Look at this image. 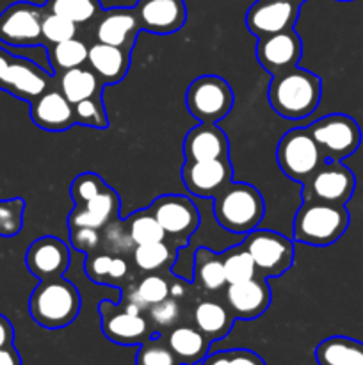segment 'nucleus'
Listing matches in <instances>:
<instances>
[{
    "mask_svg": "<svg viewBox=\"0 0 363 365\" xmlns=\"http://www.w3.org/2000/svg\"><path fill=\"white\" fill-rule=\"evenodd\" d=\"M320 96L322 81L319 75L299 66L274 75L269 84L270 107L287 120H302L315 113Z\"/></svg>",
    "mask_w": 363,
    "mask_h": 365,
    "instance_id": "nucleus-1",
    "label": "nucleus"
},
{
    "mask_svg": "<svg viewBox=\"0 0 363 365\" xmlns=\"http://www.w3.org/2000/svg\"><path fill=\"white\" fill-rule=\"evenodd\" d=\"M80 292L63 277L41 280L28 298V314L32 321L46 330L70 327L80 314Z\"/></svg>",
    "mask_w": 363,
    "mask_h": 365,
    "instance_id": "nucleus-2",
    "label": "nucleus"
},
{
    "mask_svg": "<svg viewBox=\"0 0 363 365\" xmlns=\"http://www.w3.org/2000/svg\"><path fill=\"white\" fill-rule=\"evenodd\" d=\"M265 203L256 187L246 182H230L214 196V216L221 228L246 235L258 228Z\"/></svg>",
    "mask_w": 363,
    "mask_h": 365,
    "instance_id": "nucleus-3",
    "label": "nucleus"
},
{
    "mask_svg": "<svg viewBox=\"0 0 363 365\" xmlns=\"http://www.w3.org/2000/svg\"><path fill=\"white\" fill-rule=\"evenodd\" d=\"M349 210L345 205H331L320 202H302L294 216L292 237L295 242L308 246H331L347 232Z\"/></svg>",
    "mask_w": 363,
    "mask_h": 365,
    "instance_id": "nucleus-4",
    "label": "nucleus"
},
{
    "mask_svg": "<svg viewBox=\"0 0 363 365\" xmlns=\"http://www.w3.org/2000/svg\"><path fill=\"white\" fill-rule=\"evenodd\" d=\"M276 163L285 177L302 185L326 163V157L310 134L308 127H301L281 135L276 146Z\"/></svg>",
    "mask_w": 363,
    "mask_h": 365,
    "instance_id": "nucleus-5",
    "label": "nucleus"
},
{
    "mask_svg": "<svg viewBox=\"0 0 363 365\" xmlns=\"http://www.w3.org/2000/svg\"><path fill=\"white\" fill-rule=\"evenodd\" d=\"M233 89L219 75L194 78L185 93V106L199 123H217L233 109Z\"/></svg>",
    "mask_w": 363,
    "mask_h": 365,
    "instance_id": "nucleus-6",
    "label": "nucleus"
},
{
    "mask_svg": "<svg viewBox=\"0 0 363 365\" xmlns=\"http://www.w3.org/2000/svg\"><path fill=\"white\" fill-rule=\"evenodd\" d=\"M242 245L255 262L256 274L262 278L281 277L294 262V245L280 232L255 228L246 234Z\"/></svg>",
    "mask_w": 363,
    "mask_h": 365,
    "instance_id": "nucleus-7",
    "label": "nucleus"
},
{
    "mask_svg": "<svg viewBox=\"0 0 363 365\" xmlns=\"http://www.w3.org/2000/svg\"><path fill=\"white\" fill-rule=\"evenodd\" d=\"M326 160H344L362 145V130L354 118L335 113L319 118L308 127Z\"/></svg>",
    "mask_w": 363,
    "mask_h": 365,
    "instance_id": "nucleus-8",
    "label": "nucleus"
},
{
    "mask_svg": "<svg viewBox=\"0 0 363 365\" xmlns=\"http://www.w3.org/2000/svg\"><path fill=\"white\" fill-rule=\"evenodd\" d=\"M356 189V177L342 160H326L302 184V202L345 205Z\"/></svg>",
    "mask_w": 363,
    "mask_h": 365,
    "instance_id": "nucleus-9",
    "label": "nucleus"
},
{
    "mask_svg": "<svg viewBox=\"0 0 363 365\" xmlns=\"http://www.w3.org/2000/svg\"><path fill=\"white\" fill-rule=\"evenodd\" d=\"M148 209L162 227L166 239H169L178 248L187 246L191 235L199 227V210L187 196H159L153 200Z\"/></svg>",
    "mask_w": 363,
    "mask_h": 365,
    "instance_id": "nucleus-10",
    "label": "nucleus"
},
{
    "mask_svg": "<svg viewBox=\"0 0 363 365\" xmlns=\"http://www.w3.org/2000/svg\"><path fill=\"white\" fill-rule=\"evenodd\" d=\"M45 7L32 2H14L0 13V41L11 46L43 45L41 24Z\"/></svg>",
    "mask_w": 363,
    "mask_h": 365,
    "instance_id": "nucleus-11",
    "label": "nucleus"
},
{
    "mask_svg": "<svg viewBox=\"0 0 363 365\" xmlns=\"http://www.w3.org/2000/svg\"><path fill=\"white\" fill-rule=\"evenodd\" d=\"M102 331L110 342L120 346H139L153 335L148 317L142 312L103 299L98 305Z\"/></svg>",
    "mask_w": 363,
    "mask_h": 365,
    "instance_id": "nucleus-12",
    "label": "nucleus"
},
{
    "mask_svg": "<svg viewBox=\"0 0 363 365\" xmlns=\"http://www.w3.org/2000/svg\"><path fill=\"white\" fill-rule=\"evenodd\" d=\"M52 86H56V75L18 56H13L0 81V89L28 103L34 102Z\"/></svg>",
    "mask_w": 363,
    "mask_h": 365,
    "instance_id": "nucleus-13",
    "label": "nucleus"
},
{
    "mask_svg": "<svg viewBox=\"0 0 363 365\" xmlns=\"http://www.w3.org/2000/svg\"><path fill=\"white\" fill-rule=\"evenodd\" d=\"M301 57L302 41L301 36L294 29L258 38V43H256V59L260 66L269 71L273 77L299 66Z\"/></svg>",
    "mask_w": 363,
    "mask_h": 365,
    "instance_id": "nucleus-14",
    "label": "nucleus"
},
{
    "mask_svg": "<svg viewBox=\"0 0 363 365\" xmlns=\"http://www.w3.org/2000/svg\"><path fill=\"white\" fill-rule=\"evenodd\" d=\"M301 6L283 0H256L246 13V27L256 38L294 29Z\"/></svg>",
    "mask_w": 363,
    "mask_h": 365,
    "instance_id": "nucleus-15",
    "label": "nucleus"
},
{
    "mask_svg": "<svg viewBox=\"0 0 363 365\" xmlns=\"http://www.w3.org/2000/svg\"><path fill=\"white\" fill-rule=\"evenodd\" d=\"M70 264V248L56 235H43L36 239L25 253V266L39 282L63 277Z\"/></svg>",
    "mask_w": 363,
    "mask_h": 365,
    "instance_id": "nucleus-16",
    "label": "nucleus"
},
{
    "mask_svg": "<svg viewBox=\"0 0 363 365\" xmlns=\"http://www.w3.org/2000/svg\"><path fill=\"white\" fill-rule=\"evenodd\" d=\"M185 189L196 198H214L233 177L230 157L201 163H184L180 171Z\"/></svg>",
    "mask_w": 363,
    "mask_h": 365,
    "instance_id": "nucleus-17",
    "label": "nucleus"
},
{
    "mask_svg": "<svg viewBox=\"0 0 363 365\" xmlns=\"http://www.w3.org/2000/svg\"><path fill=\"white\" fill-rule=\"evenodd\" d=\"M270 302H273V292L265 278L255 277L251 280L226 284L224 305L230 309L235 319H256L269 309Z\"/></svg>",
    "mask_w": 363,
    "mask_h": 365,
    "instance_id": "nucleus-18",
    "label": "nucleus"
},
{
    "mask_svg": "<svg viewBox=\"0 0 363 365\" xmlns=\"http://www.w3.org/2000/svg\"><path fill=\"white\" fill-rule=\"evenodd\" d=\"M134 11L141 31L152 34H173L187 21L185 0H137Z\"/></svg>",
    "mask_w": 363,
    "mask_h": 365,
    "instance_id": "nucleus-19",
    "label": "nucleus"
},
{
    "mask_svg": "<svg viewBox=\"0 0 363 365\" xmlns=\"http://www.w3.org/2000/svg\"><path fill=\"white\" fill-rule=\"evenodd\" d=\"M96 41L117 46L132 52L137 34L141 32L134 7H110L103 9L96 24Z\"/></svg>",
    "mask_w": 363,
    "mask_h": 365,
    "instance_id": "nucleus-20",
    "label": "nucleus"
},
{
    "mask_svg": "<svg viewBox=\"0 0 363 365\" xmlns=\"http://www.w3.org/2000/svg\"><path fill=\"white\" fill-rule=\"evenodd\" d=\"M31 120L36 127L46 132L70 130L75 125L73 106L59 88L52 86L31 102Z\"/></svg>",
    "mask_w": 363,
    "mask_h": 365,
    "instance_id": "nucleus-21",
    "label": "nucleus"
},
{
    "mask_svg": "<svg viewBox=\"0 0 363 365\" xmlns=\"http://www.w3.org/2000/svg\"><path fill=\"white\" fill-rule=\"evenodd\" d=\"M185 163H201L230 157V141L226 132L216 123H199L187 132L184 139Z\"/></svg>",
    "mask_w": 363,
    "mask_h": 365,
    "instance_id": "nucleus-22",
    "label": "nucleus"
},
{
    "mask_svg": "<svg viewBox=\"0 0 363 365\" xmlns=\"http://www.w3.org/2000/svg\"><path fill=\"white\" fill-rule=\"evenodd\" d=\"M120 196L112 187L107 185L100 195L88 200L84 203H77L70 214H68V228H95L102 230L110 221L117 220L120 216Z\"/></svg>",
    "mask_w": 363,
    "mask_h": 365,
    "instance_id": "nucleus-23",
    "label": "nucleus"
},
{
    "mask_svg": "<svg viewBox=\"0 0 363 365\" xmlns=\"http://www.w3.org/2000/svg\"><path fill=\"white\" fill-rule=\"evenodd\" d=\"M88 63L103 86H112L127 77L130 68V52L96 41L89 46Z\"/></svg>",
    "mask_w": 363,
    "mask_h": 365,
    "instance_id": "nucleus-24",
    "label": "nucleus"
},
{
    "mask_svg": "<svg viewBox=\"0 0 363 365\" xmlns=\"http://www.w3.org/2000/svg\"><path fill=\"white\" fill-rule=\"evenodd\" d=\"M166 342L182 365H201L209 355L210 341L191 324H177L171 328Z\"/></svg>",
    "mask_w": 363,
    "mask_h": 365,
    "instance_id": "nucleus-25",
    "label": "nucleus"
},
{
    "mask_svg": "<svg viewBox=\"0 0 363 365\" xmlns=\"http://www.w3.org/2000/svg\"><path fill=\"white\" fill-rule=\"evenodd\" d=\"M194 327L209 339L210 342L224 339L231 331L235 323L233 314L230 312L226 305L216 302V299H203L196 305L194 314Z\"/></svg>",
    "mask_w": 363,
    "mask_h": 365,
    "instance_id": "nucleus-26",
    "label": "nucleus"
},
{
    "mask_svg": "<svg viewBox=\"0 0 363 365\" xmlns=\"http://www.w3.org/2000/svg\"><path fill=\"white\" fill-rule=\"evenodd\" d=\"M166 298H169V282L160 277L159 273H149L132 284L127 291L123 289V298H121L120 305L142 312V310H148V307L164 302Z\"/></svg>",
    "mask_w": 363,
    "mask_h": 365,
    "instance_id": "nucleus-27",
    "label": "nucleus"
},
{
    "mask_svg": "<svg viewBox=\"0 0 363 365\" xmlns=\"http://www.w3.org/2000/svg\"><path fill=\"white\" fill-rule=\"evenodd\" d=\"M56 78L60 93L66 96L71 106L82 102V100L91 98V96L102 95L103 88H105L100 82V78L96 77L95 71L91 68L84 66L71 68V70L63 71V73L56 75Z\"/></svg>",
    "mask_w": 363,
    "mask_h": 365,
    "instance_id": "nucleus-28",
    "label": "nucleus"
},
{
    "mask_svg": "<svg viewBox=\"0 0 363 365\" xmlns=\"http://www.w3.org/2000/svg\"><path fill=\"white\" fill-rule=\"evenodd\" d=\"M319 365H363V344L354 339L327 337L315 348Z\"/></svg>",
    "mask_w": 363,
    "mask_h": 365,
    "instance_id": "nucleus-29",
    "label": "nucleus"
},
{
    "mask_svg": "<svg viewBox=\"0 0 363 365\" xmlns=\"http://www.w3.org/2000/svg\"><path fill=\"white\" fill-rule=\"evenodd\" d=\"M177 245L164 239V241L134 246L132 259H134L137 271H141V273H160V271H166L173 266L174 260H177Z\"/></svg>",
    "mask_w": 363,
    "mask_h": 365,
    "instance_id": "nucleus-30",
    "label": "nucleus"
},
{
    "mask_svg": "<svg viewBox=\"0 0 363 365\" xmlns=\"http://www.w3.org/2000/svg\"><path fill=\"white\" fill-rule=\"evenodd\" d=\"M85 274L93 284L117 285L125 280L128 273L127 260L112 253H88L85 257Z\"/></svg>",
    "mask_w": 363,
    "mask_h": 365,
    "instance_id": "nucleus-31",
    "label": "nucleus"
},
{
    "mask_svg": "<svg viewBox=\"0 0 363 365\" xmlns=\"http://www.w3.org/2000/svg\"><path fill=\"white\" fill-rule=\"evenodd\" d=\"M194 284L206 292H216L224 289L223 255L214 253L210 248H198L194 252Z\"/></svg>",
    "mask_w": 363,
    "mask_h": 365,
    "instance_id": "nucleus-32",
    "label": "nucleus"
},
{
    "mask_svg": "<svg viewBox=\"0 0 363 365\" xmlns=\"http://www.w3.org/2000/svg\"><path fill=\"white\" fill-rule=\"evenodd\" d=\"M89 48L82 39L71 38L66 41L48 46V61L53 68V75H59L71 68L84 66L88 63Z\"/></svg>",
    "mask_w": 363,
    "mask_h": 365,
    "instance_id": "nucleus-33",
    "label": "nucleus"
},
{
    "mask_svg": "<svg viewBox=\"0 0 363 365\" xmlns=\"http://www.w3.org/2000/svg\"><path fill=\"white\" fill-rule=\"evenodd\" d=\"M43 7L46 13L59 14L77 25L95 20L103 11L100 0H46Z\"/></svg>",
    "mask_w": 363,
    "mask_h": 365,
    "instance_id": "nucleus-34",
    "label": "nucleus"
},
{
    "mask_svg": "<svg viewBox=\"0 0 363 365\" xmlns=\"http://www.w3.org/2000/svg\"><path fill=\"white\" fill-rule=\"evenodd\" d=\"M125 223H127L128 234H130L132 242H134L135 246L164 241V239H166L162 227H160L159 221L155 220V216L149 212V209H142L130 214Z\"/></svg>",
    "mask_w": 363,
    "mask_h": 365,
    "instance_id": "nucleus-35",
    "label": "nucleus"
},
{
    "mask_svg": "<svg viewBox=\"0 0 363 365\" xmlns=\"http://www.w3.org/2000/svg\"><path fill=\"white\" fill-rule=\"evenodd\" d=\"M223 266L226 284H237V282H246L258 277L255 262H253L251 255L244 248V245L226 250L223 253Z\"/></svg>",
    "mask_w": 363,
    "mask_h": 365,
    "instance_id": "nucleus-36",
    "label": "nucleus"
},
{
    "mask_svg": "<svg viewBox=\"0 0 363 365\" xmlns=\"http://www.w3.org/2000/svg\"><path fill=\"white\" fill-rule=\"evenodd\" d=\"M135 365H182L171 348L167 346L166 337L157 331L148 341L139 344V351L135 355Z\"/></svg>",
    "mask_w": 363,
    "mask_h": 365,
    "instance_id": "nucleus-37",
    "label": "nucleus"
},
{
    "mask_svg": "<svg viewBox=\"0 0 363 365\" xmlns=\"http://www.w3.org/2000/svg\"><path fill=\"white\" fill-rule=\"evenodd\" d=\"M73 113L75 125L98 128V130H103V128L109 127V116H107L102 95L91 96V98L75 103Z\"/></svg>",
    "mask_w": 363,
    "mask_h": 365,
    "instance_id": "nucleus-38",
    "label": "nucleus"
},
{
    "mask_svg": "<svg viewBox=\"0 0 363 365\" xmlns=\"http://www.w3.org/2000/svg\"><path fill=\"white\" fill-rule=\"evenodd\" d=\"M77 24L70 21L68 18L59 16L53 13H45L41 24L43 45L52 46L56 43L66 41V39L77 38Z\"/></svg>",
    "mask_w": 363,
    "mask_h": 365,
    "instance_id": "nucleus-39",
    "label": "nucleus"
},
{
    "mask_svg": "<svg viewBox=\"0 0 363 365\" xmlns=\"http://www.w3.org/2000/svg\"><path fill=\"white\" fill-rule=\"evenodd\" d=\"M25 202L21 198L0 200V237H14L23 228Z\"/></svg>",
    "mask_w": 363,
    "mask_h": 365,
    "instance_id": "nucleus-40",
    "label": "nucleus"
},
{
    "mask_svg": "<svg viewBox=\"0 0 363 365\" xmlns=\"http://www.w3.org/2000/svg\"><path fill=\"white\" fill-rule=\"evenodd\" d=\"M146 316H148L149 324H152L159 334L162 330H171L173 327H177L178 321H180L182 317L180 303L169 296V298H166L164 302L148 307Z\"/></svg>",
    "mask_w": 363,
    "mask_h": 365,
    "instance_id": "nucleus-41",
    "label": "nucleus"
},
{
    "mask_svg": "<svg viewBox=\"0 0 363 365\" xmlns=\"http://www.w3.org/2000/svg\"><path fill=\"white\" fill-rule=\"evenodd\" d=\"M105 187L107 184L103 182V178L100 175L88 171V173H80L78 177H75V180L71 182L70 195L73 198L75 205H77V203H84L88 200L95 198Z\"/></svg>",
    "mask_w": 363,
    "mask_h": 365,
    "instance_id": "nucleus-42",
    "label": "nucleus"
},
{
    "mask_svg": "<svg viewBox=\"0 0 363 365\" xmlns=\"http://www.w3.org/2000/svg\"><path fill=\"white\" fill-rule=\"evenodd\" d=\"M103 237L105 239V245L109 246L112 255H121L127 250H134V242H132L130 234H128V228L125 221H120V217L114 221H110L109 225L102 228ZM100 230V232H102Z\"/></svg>",
    "mask_w": 363,
    "mask_h": 365,
    "instance_id": "nucleus-43",
    "label": "nucleus"
},
{
    "mask_svg": "<svg viewBox=\"0 0 363 365\" xmlns=\"http://www.w3.org/2000/svg\"><path fill=\"white\" fill-rule=\"evenodd\" d=\"M70 242L77 252L88 255V253L98 250L100 242H102V235H100V230H95V228H70Z\"/></svg>",
    "mask_w": 363,
    "mask_h": 365,
    "instance_id": "nucleus-44",
    "label": "nucleus"
},
{
    "mask_svg": "<svg viewBox=\"0 0 363 365\" xmlns=\"http://www.w3.org/2000/svg\"><path fill=\"white\" fill-rule=\"evenodd\" d=\"M228 359L231 365H267L260 355L249 349H230Z\"/></svg>",
    "mask_w": 363,
    "mask_h": 365,
    "instance_id": "nucleus-45",
    "label": "nucleus"
},
{
    "mask_svg": "<svg viewBox=\"0 0 363 365\" xmlns=\"http://www.w3.org/2000/svg\"><path fill=\"white\" fill-rule=\"evenodd\" d=\"M14 342V328L11 321L6 316L0 314V348L6 346H13Z\"/></svg>",
    "mask_w": 363,
    "mask_h": 365,
    "instance_id": "nucleus-46",
    "label": "nucleus"
},
{
    "mask_svg": "<svg viewBox=\"0 0 363 365\" xmlns=\"http://www.w3.org/2000/svg\"><path fill=\"white\" fill-rule=\"evenodd\" d=\"M0 365H21V356L14 346L0 348Z\"/></svg>",
    "mask_w": 363,
    "mask_h": 365,
    "instance_id": "nucleus-47",
    "label": "nucleus"
},
{
    "mask_svg": "<svg viewBox=\"0 0 363 365\" xmlns=\"http://www.w3.org/2000/svg\"><path fill=\"white\" fill-rule=\"evenodd\" d=\"M201 365H231L230 359H228V351H217L212 355H206Z\"/></svg>",
    "mask_w": 363,
    "mask_h": 365,
    "instance_id": "nucleus-48",
    "label": "nucleus"
},
{
    "mask_svg": "<svg viewBox=\"0 0 363 365\" xmlns=\"http://www.w3.org/2000/svg\"><path fill=\"white\" fill-rule=\"evenodd\" d=\"M185 294V284H184V280H177L174 282V284H169V296L171 298H174V299H178L180 298V296H184Z\"/></svg>",
    "mask_w": 363,
    "mask_h": 365,
    "instance_id": "nucleus-49",
    "label": "nucleus"
},
{
    "mask_svg": "<svg viewBox=\"0 0 363 365\" xmlns=\"http://www.w3.org/2000/svg\"><path fill=\"white\" fill-rule=\"evenodd\" d=\"M11 59H13V53H9L7 50L0 48V81H2V75H4V71H6L7 64L11 63Z\"/></svg>",
    "mask_w": 363,
    "mask_h": 365,
    "instance_id": "nucleus-50",
    "label": "nucleus"
},
{
    "mask_svg": "<svg viewBox=\"0 0 363 365\" xmlns=\"http://www.w3.org/2000/svg\"><path fill=\"white\" fill-rule=\"evenodd\" d=\"M283 2H294V4H299V6H302L306 0H283Z\"/></svg>",
    "mask_w": 363,
    "mask_h": 365,
    "instance_id": "nucleus-51",
    "label": "nucleus"
},
{
    "mask_svg": "<svg viewBox=\"0 0 363 365\" xmlns=\"http://www.w3.org/2000/svg\"><path fill=\"white\" fill-rule=\"evenodd\" d=\"M338 2H352V0H338Z\"/></svg>",
    "mask_w": 363,
    "mask_h": 365,
    "instance_id": "nucleus-52",
    "label": "nucleus"
}]
</instances>
